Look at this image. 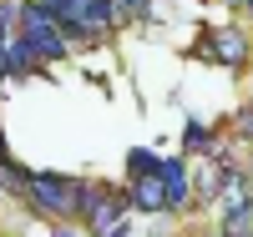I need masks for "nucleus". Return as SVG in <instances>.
<instances>
[{"instance_id":"obj_1","label":"nucleus","mask_w":253,"mask_h":237,"mask_svg":"<svg viewBox=\"0 0 253 237\" xmlns=\"http://www.w3.org/2000/svg\"><path fill=\"white\" fill-rule=\"evenodd\" d=\"M26 202L41 212V217H71L76 212V182L71 177H51V171H31V182H26Z\"/></svg>"},{"instance_id":"obj_2","label":"nucleus","mask_w":253,"mask_h":237,"mask_svg":"<svg viewBox=\"0 0 253 237\" xmlns=\"http://www.w3.org/2000/svg\"><path fill=\"white\" fill-rule=\"evenodd\" d=\"M162 187H167V212H187L193 202V182H187V162H162Z\"/></svg>"},{"instance_id":"obj_3","label":"nucleus","mask_w":253,"mask_h":237,"mask_svg":"<svg viewBox=\"0 0 253 237\" xmlns=\"http://www.w3.org/2000/svg\"><path fill=\"white\" fill-rule=\"evenodd\" d=\"M132 207H137V212H167L162 167H157V171H147V177H132Z\"/></svg>"},{"instance_id":"obj_4","label":"nucleus","mask_w":253,"mask_h":237,"mask_svg":"<svg viewBox=\"0 0 253 237\" xmlns=\"http://www.w3.org/2000/svg\"><path fill=\"white\" fill-rule=\"evenodd\" d=\"M203 40L213 46V56L223 61V66H243V61H248V40L238 31H218V35H203Z\"/></svg>"},{"instance_id":"obj_5","label":"nucleus","mask_w":253,"mask_h":237,"mask_svg":"<svg viewBox=\"0 0 253 237\" xmlns=\"http://www.w3.org/2000/svg\"><path fill=\"white\" fill-rule=\"evenodd\" d=\"M157 152H147V146H137L132 157H126V177H147V171H157Z\"/></svg>"},{"instance_id":"obj_6","label":"nucleus","mask_w":253,"mask_h":237,"mask_svg":"<svg viewBox=\"0 0 253 237\" xmlns=\"http://www.w3.org/2000/svg\"><path fill=\"white\" fill-rule=\"evenodd\" d=\"M187 152H218V141H213V132H208V126H187Z\"/></svg>"},{"instance_id":"obj_7","label":"nucleus","mask_w":253,"mask_h":237,"mask_svg":"<svg viewBox=\"0 0 253 237\" xmlns=\"http://www.w3.org/2000/svg\"><path fill=\"white\" fill-rule=\"evenodd\" d=\"M112 5H117V15H137V20L152 15V0H112Z\"/></svg>"},{"instance_id":"obj_8","label":"nucleus","mask_w":253,"mask_h":237,"mask_svg":"<svg viewBox=\"0 0 253 237\" xmlns=\"http://www.w3.org/2000/svg\"><path fill=\"white\" fill-rule=\"evenodd\" d=\"M15 20H20V5L0 0V40H5V35H15Z\"/></svg>"},{"instance_id":"obj_9","label":"nucleus","mask_w":253,"mask_h":237,"mask_svg":"<svg viewBox=\"0 0 253 237\" xmlns=\"http://www.w3.org/2000/svg\"><path fill=\"white\" fill-rule=\"evenodd\" d=\"M233 126H238V136H248V141H253V106H243V111L233 116Z\"/></svg>"},{"instance_id":"obj_10","label":"nucleus","mask_w":253,"mask_h":237,"mask_svg":"<svg viewBox=\"0 0 253 237\" xmlns=\"http://www.w3.org/2000/svg\"><path fill=\"white\" fill-rule=\"evenodd\" d=\"M51 237H81V232H76V227H66V222H56V227H51Z\"/></svg>"},{"instance_id":"obj_11","label":"nucleus","mask_w":253,"mask_h":237,"mask_svg":"<svg viewBox=\"0 0 253 237\" xmlns=\"http://www.w3.org/2000/svg\"><path fill=\"white\" fill-rule=\"evenodd\" d=\"M243 10H248V15H253V0H243Z\"/></svg>"},{"instance_id":"obj_12","label":"nucleus","mask_w":253,"mask_h":237,"mask_svg":"<svg viewBox=\"0 0 253 237\" xmlns=\"http://www.w3.org/2000/svg\"><path fill=\"white\" fill-rule=\"evenodd\" d=\"M248 212H253V197H248Z\"/></svg>"}]
</instances>
